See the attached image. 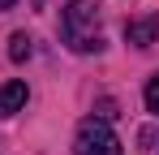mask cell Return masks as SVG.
Returning a JSON list of instances; mask_svg holds the SVG:
<instances>
[{
	"instance_id": "6da1fadb",
	"label": "cell",
	"mask_w": 159,
	"mask_h": 155,
	"mask_svg": "<svg viewBox=\"0 0 159 155\" xmlns=\"http://www.w3.org/2000/svg\"><path fill=\"white\" fill-rule=\"evenodd\" d=\"M60 35H65V43L73 52H99L103 48L95 0H73V4H65V13H60Z\"/></svg>"
},
{
	"instance_id": "7a4b0ae2",
	"label": "cell",
	"mask_w": 159,
	"mask_h": 155,
	"mask_svg": "<svg viewBox=\"0 0 159 155\" xmlns=\"http://www.w3.org/2000/svg\"><path fill=\"white\" fill-rule=\"evenodd\" d=\"M73 155H120V138L103 116H86L73 138Z\"/></svg>"
},
{
	"instance_id": "3957f363",
	"label": "cell",
	"mask_w": 159,
	"mask_h": 155,
	"mask_svg": "<svg viewBox=\"0 0 159 155\" xmlns=\"http://www.w3.org/2000/svg\"><path fill=\"white\" fill-rule=\"evenodd\" d=\"M125 39H129L133 48H151L159 39V13H146V17H133L125 26Z\"/></svg>"
},
{
	"instance_id": "277c9868",
	"label": "cell",
	"mask_w": 159,
	"mask_h": 155,
	"mask_svg": "<svg viewBox=\"0 0 159 155\" xmlns=\"http://www.w3.org/2000/svg\"><path fill=\"white\" fill-rule=\"evenodd\" d=\"M26 82L22 78H9L4 86H0V116H13V112H22L26 108Z\"/></svg>"
},
{
	"instance_id": "5b68a950",
	"label": "cell",
	"mask_w": 159,
	"mask_h": 155,
	"mask_svg": "<svg viewBox=\"0 0 159 155\" xmlns=\"http://www.w3.org/2000/svg\"><path fill=\"white\" fill-rule=\"evenodd\" d=\"M30 52H34V39H30L26 30H17V35L9 39V60H17V65H22V60H30Z\"/></svg>"
},
{
	"instance_id": "8992f818",
	"label": "cell",
	"mask_w": 159,
	"mask_h": 155,
	"mask_svg": "<svg viewBox=\"0 0 159 155\" xmlns=\"http://www.w3.org/2000/svg\"><path fill=\"white\" fill-rule=\"evenodd\" d=\"M142 99H146V112H151V116H159V73L146 78V95H142Z\"/></svg>"
},
{
	"instance_id": "52a82bcc",
	"label": "cell",
	"mask_w": 159,
	"mask_h": 155,
	"mask_svg": "<svg viewBox=\"0 0 159 155\" xmlns=\"http://www.w3.org/2000/svg\"><path fill=\"white\" fill-rule=\"evenodd\" d=\"M13 4H17V0H0V9H13Z\"/></svg>"
}]
</instances>
